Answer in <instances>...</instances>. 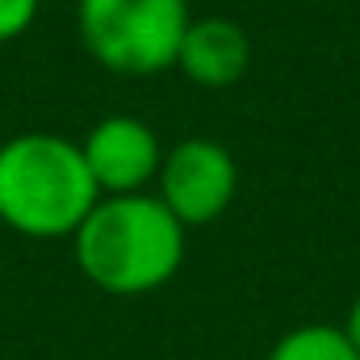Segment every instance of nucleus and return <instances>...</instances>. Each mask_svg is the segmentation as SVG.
Instances as JSON below:
<instances>
[{
    "mask_svg": "<svg viewBox=\"0 0 360 360\" xmlns=\"http://www.w3.org/2000/svg\"><path fill=\"white\" fill-rule=\"evenodd\" d=\"M38 4L42 0H0V42H17L34 25Z\"/></svg>",
    "mask_w": 360,
    "mask_h": 360,
    "instance_id": "obj_8",
    "label": "nucleus"
},
{
    "mask_svg": "<svg viewBox=\"0 0 360 360\" xmlns=\"http://www.w3.org/2000/svg\"><path fill=\"white\" fill-rule=\"evenodd\" d=\"M264 360H360V352L348 344V335L331 323H306L285 331L269 348Z\"/></svg>",
    "mask_w": 360,
    "mask_h": 360,
    "instance_id": "obj_7",
    "label": "nucleus"
},
{
    "mask_svg": "<svg viewBox=\"0 0 360 360\" xmlns=\"http://www.w3.org/2000/svg\"><path fill=\"white\" fill-rule=\"evenodd\" d=\"M155 197L180 218V226H205L222 218L239 188V164L218 139H184L164 151Z\"/></svg>",
    "mask_w": 360,
    "mask_h": 360,
    "instance_id": "obj_4",
    "label": "nucleus"
},
{
    "mask_svg": "<svg viewBox=\"0 0 360 360\" xmlns=\"http://www.w3.org/2000/svg\"><path fill=\"white\" fill-rule=\"evenodd\" d=\"M188 21V0H76L84 51L117 76H155L176 68Z\"/></svg>",
    "mask_w": 360,
    "mask_h": 360,
    "instance_id": "obj_3",
    "label": "nucleus"
},
{
    "mask_svg": "<svg viewBox=\"0 0 360 360\" xmlns=\"http://www.w3.org/2000/svg\"><path fill=\"white\" fill-rule=\"evenodd\" d=\"M101 201L80 143L25 130L0 143V222L25 239H72Z\"/></svg>",
    "mask_w": 360,
    "mask_h": 360,
    "instance_id": "obj_2",
    "label": "nucleus"
},
{
    "mask_svg": "<svg viewBox=\"0 0 360 360\" xmlns=\"http://www.w3.org/2000/svg\"><path fill=\"white\" fill-rule=\"evenodd\" d=\"M344 335H348V344L360 352V293L352 297V306H348V319H344V327H340Z\"/></svg>",
    "mask_w": 360,
    "mask_h": 360,
    "instance_id": "obj_9",
    "label": "nucleus"
},
{
    "mask_svg": "<svg viewBox=\"0 0 360 360\" xmlns=\"http://www.w3.org/2000/svg\"><path fill=\"white\" fill-rule=\"evenodd\" d=\"M176 68L201 89H231L252 68V42L231 17H193L180 38Z\"/></svg>",
    "mask_w": 360,
    "mask_h": 360,
    "instance_id": "obj_6",
    "label": "nucleus"
},
{
    "mask_svg": "<svg viewBox=\"0 0 360 360\" xmlns=\"http://www.w3.org/2000/svg\"><path fill=\"white\" fill-rule=\"evenodd\" d=\"M80 155L89 164V176L101 188V197L147 193V184L160 176V164H164V147H160L155 130L130 113L101 117L84 134Z\"/></svg>",
    "mask_w": 360,
    "mask_h": 360,
    "instance_id": "obj_5",
    "label": "nucleus"
},
{
    "mask_svg": "<svg viewBox=\"0 0 360 360\" xmlns=\"http://www.w3.org/2000/svg\"><path fill=\"white\" fill-rule=\"evenodd\" d=\"M184 226L155 193L101 197L72 235L76 264L101 293L143 297L184 264Z\"/></svg>",
    "mask_w": 360,
    "mask_h": 360,
    "instance_id": "obj_1",
    "label": "nucleus"
}]
</instances>
